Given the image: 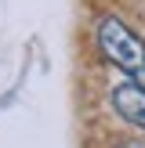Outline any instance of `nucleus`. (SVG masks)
<instances>
[{
  "instance_id": "nucleus-1",
  "label": "nucleus",
  "mask_w": 145,
  "mask_h": 148,
  "mask_svg": "<svg viewBox=\"0 0 145 148\" xmlns=\"http://www.w3.org/2000/svg\"><path fill=\"white\" fill-rule=\"evenodd\" d=\"M94 40L98 51L109 65H116L120 72H127L134 83L145 87V40L120 18V14H98L94 25Z\"/></svg>"
},
{
  "instance_id": "nucleus-2",
  "label": "nucleus",
  "mask_w": 145,
  "mask_h": 148,
  "mask_svg": "<svg viewBox=\"0 0 145 148\" xmlns=\"http://www.w3.org/2000/svg\"><path fill=\"white\" fill-rule=\"evenodd\" d=\"M113 108L120 112V119H127L130 127L145 130V87L127 79V83L113 87Z\"/></svg>"
}]
</instances>
